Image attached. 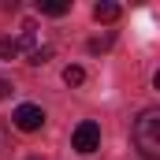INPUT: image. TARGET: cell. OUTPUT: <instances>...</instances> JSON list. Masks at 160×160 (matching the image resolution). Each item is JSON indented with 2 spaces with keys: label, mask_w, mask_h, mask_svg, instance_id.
I'll return each instance as SVG.
<instances>
[{
  "label": "cell",
  "mask_w": 160,
  "mask_h": 160,
  "mask_svg": "<svg viewBox=\"0 0 160 160\" xmlns=\"http://www.w3.org/2000/svg\"><path fill=\"white\" fill-rule=\"evenodd\" d=\"M153 86H157V89H160V71H157V75H153Z\"/></svg>",
  "instance_id": "cell-9"
},
{
  "label": "cell",
  "mask_w": 160,
  "mask_h": 160,
  "mask_svg": "<svg viewBox=\"0 0 160 160\" xmlns=\"http://www.w3.org/2000/svg\"><path fill=\"white\" fill-rule=\"evenodd\" d=\"M130 138H134L142 157L160 160V108H145L130 127Z\"/></svg>",
  "instance_id": "cell-1"
},
{
  "label": "cell",
  "mask_w": 160,
  "mask_h": 160,
  "mask_svg": "<svg viewBox=\"0 0 160 160\" xmlns=\"http://www.w3.org/2000/svg\"><path fill=\"white\" fill-rule=\"evenodd\" d=\"M93 19H97V22H116V19H119V4H112V0L93 4Z\"/></svg>",
  "instance_id": "cell-4"
},
{
  "label": "cell",
  "mask_w": 160,
  "mask_h": 160,
  "mask_svg": "<svg viewBox=\"0 0 160 160\" xmlns=\"http://www.w3.org/2000/svg\"><path fill=\"white\" fill-rule=\"evenodd\" d=\"M38 11H41V15L60 19V15H67V11H71V4H67V0H38Z\"/></svg>",
  "instance_id": "cell-5"
},
{
  "label": "cell",
  "mask_w": 160,
  "mask_h": 160,
  "mask_svg": "<svg viewBox=\"0 0 160 160\" xmlns=\"http://www.w3.org/2000/svg\"><path fill=\"white\" fill-rule=\"evenodd\" d=\"M22 48H19V41L15 38H0V60H11V56H19Z\"/></svg>",
  "instance_id": "cell-6"
},
{
  "label": "cell",
  "mask_w": 160,
  "mask_h": 160,
  "mask_svg": "<svg viewBox=\"0 0 160 160\" xmlns=\"http://www.w3.org/2000/svg\"><path fill=\"white\" fill-rule=\"evenodd\" d=\"M8 93H11V82H8V78H0V101H4Z\"/></svg>",
  "instance_id": "cell-8"
},
{
  "label": "cell",
  "mask_w": 160,
  "mask_h": 160,
  "mask_svg": "<svg viewBox=\"0 0 160 160\" xmlns=\"http://www.w3.org/2000/svg\"><path fill=\"white\" fill-rule=\"evenodd\" d=\"M97 145H101V127H97L93 119L78 123V127H75V134H71V149H75V153H82V157H89Z\"/></svg>",
  "instance_id": "cell-2"
},
{
  "label": "cell",
  "mask_w": 160,
  "mask_h": 160,
  "mask_svg": "<svg viewBox=\"0 0 160 160\" xmlns=\"http://www.w3.org/2000/svg\"><path fill=\"white\" fill-rule=\"evenodd\" d=\"M63 82H67V86H82V82H86V71H82V67H63Z\"/></svg>",
  "instance_id": "cell-7"
},
{
  "label": "cell",
  "mask_w": 160,
  "mask_h": 160,
  "mask_svg": "<svg viewBox=\"0 0 160 160\" xmlns=\"http://www.w3.org/2000/svg\"><path fill=\"white\" fill-rule=\"evenodd\" d=\"M11 123H15L19 130L34 134V130H41V127H45V112H41L38 104H19V108H15V116H11Z\"/></svg>",
  "instance_id": "cell-3"
}]
</instances>
